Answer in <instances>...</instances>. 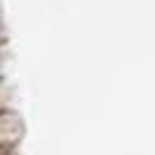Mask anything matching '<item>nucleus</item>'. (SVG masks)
<instances>
[{"label": "nucleus", "mask_w": 155, "mask_h": 155, "mask_svg": "<svg viewBox=\"0 0 155 155\" xmlns=\"http://www.w3.org/2000/svg\"><path fill=\"white\" fill-rule=\"evenodd\" d=\"M18 134H21V129H18V118L11 113V110L0 113V150H13Z\"/></svg>", "instance_id": "nucleus-1"}, {"label": "nucleus", "mask_w": 155, "mask_h": 155, "mask_svg": "<svg viewBox=\"0 0 155 155\" xmlns=\"http://www.w3.org/2000/svg\"><path fill=\"white\" fill-rule=\"evenodd\" d=\"M5 110H11V92L3 82V76H0V113H5Z\"/></svg>", "instance_id": "nucleus-2"}, {"label": "nucleus", "mask_w": 155, "mask_h": 155, "mask_svg": "<svg viewBox=\"0 0 155 155\" xmlns=\"http://www.w3.org/2000/svg\"><path fill=\"white\" fill-rule=\"evenodd\" d=\"M0 53H3V32H0ZM0 76H3V74H0Z\"/></svg>", "instance_id": "nucleus-3"}, {"label": "nucleus", "mask_w": 155, "mask_h": 155, "mask_svg": "<svg viewBox=\"0 0 155 155\" xmlns=\"http://www.w3.org/2000/svg\"><path fill=\"white\" fill-rule=\"evenodd\" d=\"M0 155H11V150H0Z\"/></svg>", "instance_id": "nucleus-4"}]
</instances>
